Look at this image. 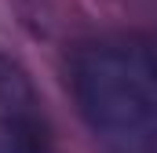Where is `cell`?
<instances>
[{"label":"cell","mask_w":157,"mask_h":153,"mask_svg":"<svg viewBox=\"0 0 157 153\" xmlns=\"http://www.w3.org/2000/svg\"><path fill=\"white\" fill-rule=\"evenodd\" d=\"M0 153H51V131L22 76L0 73Z\"/></svg>","instance_id":"2"},{"label":"cell","mask_w":157,"mask_h":153,"mask_svg":"<svg viewBox=\"0 0 157 153\" xmlns=\"http://www.w3.org/2000/svg\"><path fill=\"white\" fill-rule=\"evenodd\" d=\"M70 91L102 153H157V58L143 44H80L70 58Z\"/></svg>","instance_id":"1"}]
</instances>
